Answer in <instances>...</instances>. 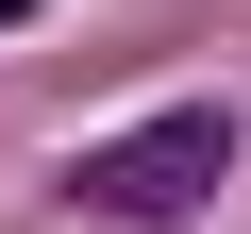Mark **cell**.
I'll return each instance as SVG.
<instances>
[{
	"mask_svg": "<svg viewBox=\"0 0 251 234\" xmlns=\"http://www.w3.org/2000/svg\"><path fill=\"white\" fill-rule=\"evenodd\" d=\"M218 184H234V100H168V117H134V134L67 151V217L84 234H184Z\"/></svg>",
	"mask_w": 251,
	"mask_h": 234,
	"instance_id": "cell-1",
	"label": "cell"
},
{
	"mask_svg": "<svg viewBox=\"0 0 251 234\" xmlns=\"http://www.w3.org/2000/svg\"><path fill=\"white\" fill-rule=\"evenodd\" d=\"M17 17H34V0H0V34H17Z\"/></svg>",
	"mask_w": 251,
	"mask_h": 234,
	"instance_id": "cell-2",
	"label": "cell"
}]
</instances>
